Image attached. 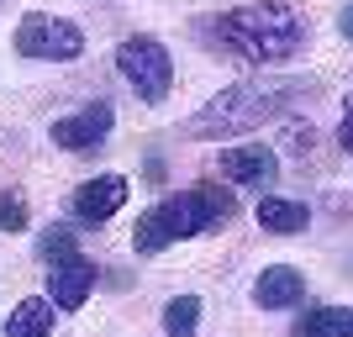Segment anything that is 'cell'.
<instances>
[{"mask_svg": "<svg viewBox=\"0 0 353 337\" xmlns=\"http://www.w3.org/2000/svg\"><path fill=\"white\" fill-rule=\"evenodd\" d=\"M121 205H127V179L121 174H95L69 195V211L79 221H111Z\"/></svg>", "mask_w": 353, "mask_h": 337, "instance_id": "52a82bcc", "label": "cell"}, {"mask_svg": "<svg viewBox=\"0 0 353 337\" xmlns=\"http://www.w3.org/2000/svg\"><path fill=\"white\" fill-rule=\"evenodd\" d=\"M201 32L216 37L211 48H221V53H232V59H243V63H285L311 43L306 21H301L290 6H274V0H264V6H237V11L216 16V21H201Z\"/></svg>", "mask_w": 353, "mask_h": 337, "instance_id": "6da1fadb", "label": "cell"}, {"mask_svg": "<svg viewBox=\"0 0 353 337\" xmlns=\"http://www.w3.org/2000/svg\"><path fill=\"white\" fill-rule=\"evenodd\" d=\"M301 295H306V279L290 264H269L264 274H259V285H253V300L264 311H285V306H295Z\"/></svg>", "mask_w": 353, "mask_h": 337, "instance_id": "30bf717a", "label": "cell"}, {"mask_svg": "<svg viewBox=\"0 0 353 337\" xmlns=\"http://www.w3.org/2000/svg\"><path fill=\"white\" fill-rule=\"evenodd\" d=\"M48 332H53V300L48 295H27L6 316V337H48Z\"/></svg>", "mask_w": 353, "mask_h": 337, "instance_id": "7c38bea8", "label": "cell"}, {"mask_svg": "<svg viewBox=\"0 0 353 337\" xmlns=\"http://www.w3.org/2000/svg\"><path fill=\"white\" fill-rule=\"evenodd\" d=\"M216 169H221V179H232V185H259V190H269V179L280 174V159H274V147L248 143V147H227Z\"/></svg>", "mask_w": 353, "mask_h": 337, "instance_id": "ba28073f", "label": "cell"}, {"mask_svg": "<svg viewBox=\"0 0 353 337\" xmlns=\"http://www.w3.org/2000/svg\"><path fill=\"white\" fill-rule=\"evenodd\" d=\"M27 195L21 190H0V232H21L27 227Z\"/></svg>", "mask_w": 353, "mask_h": 337, "instance_id": "2e32d148", "label": "cell"}, {"mask_svg": "<svg viewBox=\"0 0 353 337\" xmlns=\"http://www.w3.org/2000/svg\"><path fill=\"white\" fill-rule=\"evenodd\" d=\"M253 216H259V227H264V232L295 237V232H306L311 211H306L301 201H285V195H264V201L253 205Z\"/></svg>", "mask_w": 353, "mask_h": 337, "instance_id": "8fae6325", "label": "cell"}, {"mask_svg": "<svg viewBox=\"0 0 353 337\" xmlns=\"http://www.w3.org/2000/svg\"><path fill=\"white\" fill-rule=\"evenodd\" d=\"M338 32H343V43L353 48V6H348V11H343V16H338Z\"/></svg>", "mask_w": 353, "mask_h": 337, "instance_id": "ac0fdd59", "label": "cell"}, {"mask_svg": "<svg viewBox=\"0 0 353 337\" xmlns=\"http://www.w3.org/2000/svg\"><path fill=\"white\" fill-rule=\"evenodd\" d=\"M338 137H343V147L353 153V95L343 101V127H338Z\"/></svg>", "mask_w": 353, "mask_h": 337, "instance_id": "e0dca14e", "label": "cell"}, {"mask_svg": "<svg viewBox=\"0 0 353 337\" xmlns=\"http://www.w3.org/2000/svg\"><path fill=\"white\" fill-rule=\"evenodd\" d=\"M301 79H243V85H227L221 95H211L190 121H185V137L195 143H221V137L253 132L285 111V105L301 95Z\"/></svg>", "mask_w": 353, "mask_h": 337, "instance_id": "7a4b0ae2", "label": "cell"}, {"mask_svg": "<svg viewBox=\"0 0 353 337\" xmlns=\"http://www.w3.org/2000/svg\"><path fill=\"white\" fill-rule=\"evenodd\" d=\"M117 69L137 90V101H148V105H159L169 95V85H174V59H169V48L159 37H127L117 48Z\"/></svg>", "mask_w": 353, "mask_h": 337, "instance_id": "277c9868", "label": "cell"}, {"mask_svg": "<svg viewBox=\"0 0 353 337\" xmlns=\"http://www.w3.org/2000/svg\"><path fill=\"white\" fill-rule=\"evenodd\" d=\"M48 295H53L59 311H79L95 295V264H90L85 253H74L69 264H53L48 269Z\"/></svg>", "mask_w": 353, "mask_h": 337, "instance_id": "9c48e42d", "label": "cell"}, {"mask_svg": "<svg viewBox=\"0 0 353 337\" xmlns=\"http://www.w3.org/2000/svg\"><path fill=\"white\" fill-rule=\"evenodd\" d=\"M111 105L105 101H95V105H85V111H74V116H59L53 121V143L59 147H69V153H85V147H101L105 137H111Z\"/></svg>", "mask_w": 353, "mask_h": 337, "instance_id": "8992f818", "label": "cell"}, {"mask_svg": "<svg viewBox=\"0 0 353 337\" xmlns=\"http://www.w3.org/2000/svg\"><path fill=\"white\" fill-rule=\"evenodd\" d=\"M201 327V300L195 295H174L169 306H163V332L169 337H195Z\"/></svg>", "mask_w": 353, "mask_h": 337, "instance_id": "5bb4252c", "label": "cell"}, {"mask_svg": "<svg viewBox=\"0 0 353 337\" xmlns=\"http://www.w3.org/2000/svg\"><path fill=\"white\" fill-rule=\"evenodd\" d=\"M237 205L221 185H195V190H179V195H163L159 205H148L137 216V232H132V248L137 253H159L179 237H195L206 227H221Z\"/></svg>", "mask_w": 353, "mask_h": 337, "instance_id": "3957f363", "label": "cell"}, {"mask_svg": "<svg viewBox=\"0 0 353 337\" xmlns=\"http://www.w3.org/2000/svg\"><path fill=\"white\" fill-rule=\"evenodd\" d=\"M290 337H353V306H316L295 322Z\"/></svg>", "mask_w": 353, "mask_h": 337, "instance_id": "4fadbf2b", "label": "cell"}, {"mask_svg": "<svg viewBox=\"0 0 353 337\" xmlns=\"http://www.w3.org/2000/svg\"><path fill=\"white\" fill-rule=\"evenodd\" d=\"M16 53L21 59H48V63H69L85 53V32L63 21V16H48V11H32L21 16L16 27Z\"/></svg>", "mask_w": 353, "mask_h": 337, "instance_id": "5b68a950", "label": "cell"}, {"mask_svg": "<svg viewBox=\"0 0 353 337\" xmlns=\"http://www.w3.org/2000/svg\"><path fill=\"white\" fill-rule=\"evenodd\" d=\"M37 253H43V264L53 269V264H69L74 253H79V243H74L69 227H48V232L37 237Z\"/></svg>", "mask_w": 353, "mask_h": 337, "instance_id": "9a60e30c", "label": "cell"}]
</instances>
